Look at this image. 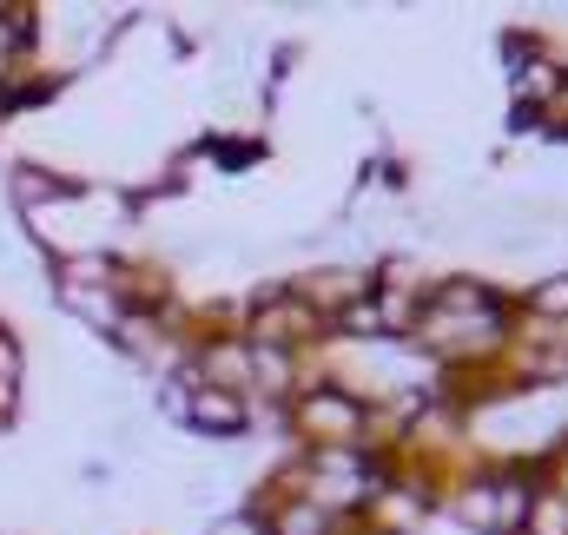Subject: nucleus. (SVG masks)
Listing matches in <instances>:
<instances>
[{"label": "nucleus", "instance_id": "f257e3e1", "mask_svg": "<svg viewBox=\"0 0 568 535\" xmlns=\"http://www.w3.org/2000/svg\"><path fill=\"white\" fill-rule=\"evenodd\" d=\"M185 416H192L205 436H239L252 410H245V397H239V391H219V384H205V391H192V397H185Z\"/></svg>", "mask_w": 568, "mask_h": 535}, {"label": "nucleus", "instance_id": "f03ea898", "mask_svg": "<svg viewBox=\"0 0 568 535\" xmlns=\"http://www.w3.org/2000/svg\"><path fill=\"white\" fill-rule=\"evenodd\" d=\"M523 304H529L542 324H568V271H549V277H536V284L523 291Z\"/></svg>", "mask_w": 568, "mask_h": 535}, {"label": "nucleus", "instance_id": "7ed1b4c3", "mask_svg": "<svg viewBox=\"0 0 568 535\" xmlns=\"http://www.w3.org/2000/svg\"><path fill=\"white\" fill-rule=\"evenodd\" d=\"M304 423H311V430H331V436H351V430L364 423V410L351 397H311L304 403Z\"/></svg>", "mask_w": 568, "mask_h": 535}, {"label": "nucleus", "instance_id": "20e7f679", "mask_svg": "<svg viewBox=\"0 0 568 535\" xmlns=\"http://www.w3.org/2000/svg\"><path fill=\"white\" fill-rule=\"evenodd\" d=\"M529 535H568V496H556V489H536V503H529V523H523Z\"/></svg>", "mask_w": 568, "mask_h": 535}, {"label": "nucleus", "instance_id": "39448f33", "mask_svg": "<svg viewBox=\"0 0 568 535\" xmlns=\"http://www.w3.org/2000/svg\"><path fill=\"white\" fill-rule=\"evenodd\" d=\"M456 516H463L469 529H496V483L463 489V496H456Z\"/></svg>", "mask_w": 568, "mask_h": 535}, {"label": "nucleus", "instance_id": "423d86ee", "mask_svg": "<svg viewBox=\"0 0 568 535\" xmlns=\"http://www.w3.org/2000/svg\"><path fill=\"white\" fill-rule=\"evenodd\" d=\"M219 535H265L252 516H232V523H219Z\"/></svg>", "mask_w": 568, "mask_h": 535}, {"label": "nucleus", "instance_id": "0eeeda50", "mask_svg": "<svg viewBox=\"0 0 568 535\" xmlns=\"http://www.w3.org/2000/svg\"><path fill=\"white\" fill-rule=\"evenodd\" d=\"M556 470H562V483H549L556 496H568V443H556Z\"/></svg>", "mask_w": 568, "mask_h": 535}]
</instances>
